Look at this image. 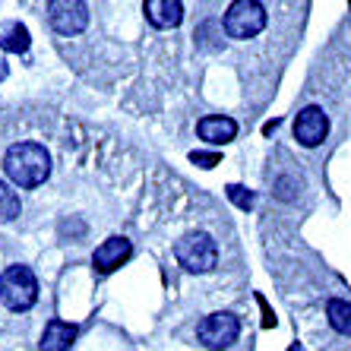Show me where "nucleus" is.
Returning <instances> with one entry per match:
<instances>
[{
	"label": "nucleus",
	"instance_id": "nucleus-4",
	"mask_svg": "<svg viewBox=\"0 0 351 351\" xmlns=\"http://www.w3.org/2000/svg\"><path fill=\"white\" fill-rule=\"evenodd\" d=\"M266 29V7L256 0H237L225 13V32L237 41H247Z\"/></svg>",
	"mask_w": 351,
	"mask_h": 351
},
{
	"label": "nucleus",
	"instance_id": "nucleus-15",
	"mask_svg": "<svg viewBox=\"0 0 351 351\" xmlns=\"http://www.w3.org/2000/svg\"><path fill=\"white\" fill-rule=\"evenodd\" d=\"M228 199L237 206V209H254V203H256V196L250 193V190L237 187V184H231L228 187Z\"/></svg>",
	"mask_w": 351,
	"mask_h": 351
},
{
	"label": "nucleus",
	"instance_id": "nucleus-12",
	"mask_svg": "<svg viewBox=\"0 0 351 351\" xmlns=\"http://www.w3.org/2000/svg\"><path fill=\"white\" fill-rule=\"evenodd\" d=\"M29 45H32V38H29V29L23 23H10L0 32V48L7 51V54H25Z\"/></svg>",
	"mask_w": 351,
	"mask_h": 351
},
{
	"label": "nucleus",
	"instance_id": "nucleus-18",
	"mask_svg": "<svg viewBox=\"0 0 351 351\" xmlns=\"http://www.w3.org/2000/svg\"><path fill=\"white\" fill-rule=\"evenodd\" d=\"M288 351H304V348H301V345H291V348H288Z\"/></svg>",
	"mask_w": 351,
	"mask_h": 351
},
{
	"label": "nucleus",
	"instance_id": "nucleus-5",
	"mask_svg": "<svg viewBox=\"0 0 351 351\" xmlns=\"http://www.w3.org/2000/svg\"><path fill=\"white\" fill-rule=\"evenodd\" d=\"M237 335H241V319L228 311L209 313V317L199 323V329H196V339H199L209 351L228 348L231 342H237Z\"/></svg>",
	"mask_w": 351,
	"mask_h": 351
},
{
	"label": "nucleus",
	"instance_id": "nucleus-11",
	"mask_svg": "<svg viewBox=\"0 0 351 351\" xmlns=\"http://www.w3.org/2000/svg\"><path fill=\"white\" fill-rule=\"evenodd\" d=\"M80 329L73 323H64V319H51L45 332H41V342H38V351H66L70 345L76 342Z\"/></svg>",
	"mask_w": 351,
	"mask_h": 351
},
{
	"label": "nucleus",
	"instance_id": "nucleus-3",
	"mask_svg": "<svg viewBox=\"0 0 351 351\" xmlns=\"http://www.w3.org/2000/svg\"><path fill=\"white\" fill-rule=\"evenodd\" d=\"M174 256H178V263L187 272L203 276V272L215 269V263H219V247H215L213 234H206V231H190V234H184L178 244H174Z\"/></svg>",
	"mask_w": 351,
	"mask_h": 351
},
{
	"label": "nucleus",
	"instance_id": "nucleus-7",
	"mask_svg": "<svg viewBox=\"0 0 351 351\" xmlns=\"http://www.w3.org/2000/svg\"><path fill=\"white\" fill-rule=\"evenodd\" d=\"M326 133H329V117L319 105H307L304 111H298V117H294V139L301 146L307 149L319 146L326 139Z\"/></svg>",
	"mask_w": 351,
	"mask_h": 351
},
{
	"label": "nucleus",
	"instance_id": "nucleus-14",
	"mask_svg": "<svg viewBox=\"0 0 351 351\" xmlns=\"http://www.w3.org/2000/svg\"><path fill=\"white\" fill-rule=\"evenodd\" d=\"M23 213V203H19V193L10 187L7 180H0V225L13 221L16 215Z\"/></svg>",
	"mask_w": 351,
	"mask_h": 351
},
{
	"label": "nucleus",
	"instance_id": "nucleus-10",
	"mask_svg": "<svg viewBox=\"0 0 351 351\" xmlns=\"http://www.w3.org/2000/svg\"><path fill=\"white\" fill-rule=\"evenodd\" d=\"M143 10H146V19L156 29H174L184 19V3L180 0H146Z\"/></svg>",
	"mask_w": 351,
	"mask_h": 351
},
{
	"label": "nucleus",
	"instance_id": "nucleus-8",
	"mask_svg": "<svg viewBox=\"0 0 351 351\" xmlns=\"http://www.w3.org/2000/svg\"><path fill=\"white\" fill-rule=\"evenodd\" d=\"M130 256H133V244L127 241V237H108L101 247H95V254H92V266H95V272L108 276V272L121 269Z\"/></svg>",
	"mask_w": 351,
	"mask_h": 351
},
{
	"label": "nucleus",
	"instance_id": "nucleus-2",
	"mask_svg": "<svg viewBox=\"0 0 351 351\" xmlns=\"http://www.w3.org/2000/svg\"><path fill=\"white\" fill-rule=\"evenodd\" d=\"M0 301L13 313L32 311L38 301V278L29 266H10L0 276Z\"/></svg>",
	"mask_w": 351,
	"mask_h": 351
},
{
	"label": "nucleus",
	"instance_id": "nucleus-6",
	"mask_svg": "<svg viewBox=\"0 0 351 351\" xmlns=\"http://www.w3.org/2000/svg\"><path fill=\"white\" fill-rule=\"evenodd\" d=\"M51 29L60 35H80L89 25V7L82 0H51L48 3Z\"/></svg>",
	"mask_w": 351,
	"mask_h": 351
},
{
	"label": "nucleus",
	"instance_id": "nucleus-17",
	"mask_svg": "<svg viewBox=\"0 0 351 351\" xmlns=\"http://www.w3.org/2000/svg\"><path fill=\"white\" fill-rule=\"evenodd\" d=\"M7 80V64H3V60H0V82Z\"/></svg>",
	"mask_w": 351,
	"mask_h": 351
},
{
	"label": "nucleus",
	"instance_id": "nucleus-1",
	"mask_svg": "<svg viewBox=\"0 0 351 351\" xmlns=\"http://www.w3.org/2000/svg\"><path fill=\"white\" fill-rule=\"evenodd\" d=\"M3 171H7L10 184L23 190H32L45 184L51 174V156L41 143H16L7 149L3 156Z\"/></svg>",
	"mask_w": 351,
	"mask_h": 351
},
{
	"label": "nucleus",
	"instance_id": "nucleus-9",
	"mask_svg": "<svg viewBox=\"0 0 351 351\" xmlns=\"http://www.w3.org/2000/svg\"><path fill=\"white\" fill-rule=\"evenodd\" d=\"M196 133H199V139H206L209 146H225V143H231V139L237 136V123L225 114H209L196 123Z\"/></svg>",
	"mask_w": 351,
	"mask_h": 351
},
{
	"label": "nucleus",
	"instance_id": "nucleus-16",
	"mask_svg": "<svg viewBox=\"0 0 351 351\" xmlns=\"http://www.w3.org/2000/svg\"><path fill=\"white\" fill-rule=\"evenodd\" d=\"M190 162L199 165V168H215V165L221 162V156H219V152H193V156H190Z\"/></svg>",
	"mask_w": 351,
	"mask_h": 351
},
{
	"label": "nucleus",
	"instance_id": "nucleus-13",
	"mask_svg": "<svg viewBox=\"0 0 351 351\" xmlns=\"http://www.w3.org/2000/svg\"><path fill=\"white\" fill-rule=\"evenodd\" d=\"M326 317H329V326H332L335 332L351 335V304L348 301L332 298V301L326 304Z\"/></svg>",
	"mask_w": 351,
	"mask_h": 351
}]
</instances>
